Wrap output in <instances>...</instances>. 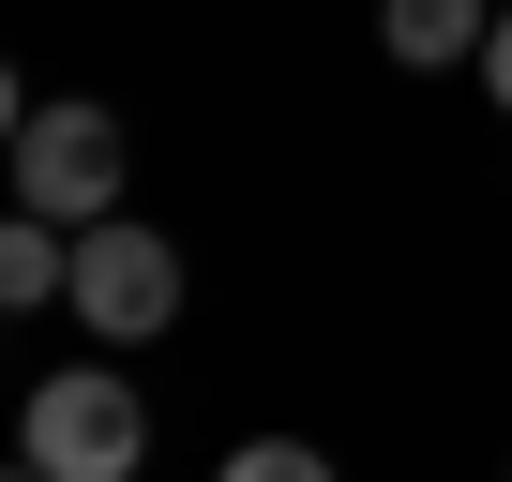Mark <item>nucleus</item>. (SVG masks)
Masks as SVG:
<instances>
[{"instance_id":"obj_1","label":"nucleus","mask_w":512,"mask_h":482,"mask_svg":"<svg viewBox=\"0 0 512 482\" xmlns=\"http://www.w3.org/2000/svg\"><path fill=\"white\" fill-rule=\"evenodd\" d=\"M0 166H16V211H46V226H106V211H121V121H106L91 91L31 106Z\"/></svg>"},{"instance_id":"obj_2","label":"nucleus","mask_w":512,"mask_h":482,"mask_svg":"<svg viewBox=\"0 0 512 482\" xmlns=\"http://www.w3.org/2000/svg\"><path fill=\"white\" fill-rule=\"evenodd\" d=\"M76 332H106V347H151L166 317H181V241L166 226H136V211H106V226H76Z\"/></svg>"},{"instance_id":"obj_3","label":"nucleus","mask_w":512,"mask_h":482,"mask_svg":"<svg viewBox=\"0 0 512 482\" xmlns=\"http://www.w3.org/2000/svg\"><path fill=\"white\" fill-rule=\"evenodd\" d=\"M16 452H31L46 482H136V452H151V407H136V377H31V422H16Z\"/></svg>"},{"instance_id":"obj_4","label":"nucleus","mask_w":512,"mask_h":482,"mask_svg":"<svg viewBox=\"0 0 512 482\" xmlns=\"http://www.w3.org/2000/svg\"><path fill=\"white\" fill-rule=\"evenodd\" d=\"M482 31H497V0H377V46H392L407 76H452V61H482Z\"/></svg>"},{"instance_id":"obj_5","label":"nucleus","mask_w":512,"mask_h":482,"mask_svg":"<svg viewBox=\"0 0 512 482\" xmlns=\"http://www.w3.org/2000/svg\"><path fill=\"white\" fill-rule=\"evenodd\" d=\"M61 287H76V226L0 211V317H31V302H61Z\"/></svg>"},{"instance_id":"obj_6","label":"nucleus","mask_w":512,"mask_h":482,"mask_svg":"<svg viewBox=\"0 0 512 482\" xmlns=\"http://www.w3.org/2000/svg\"><path fill=\"white\" fill-rule=\"evenodd\" d=\"M211 482H332V452H317V437H241Z\"/></svg>"},{"instance_id":"obj_7","label":"nucleus","mask_w":512,"mask_h":482,"mask_svg":"<svg viewBox=\"0 0 512 482\" xmlns=\"http://www.w3.org/2000/svg\"><path fill=\"white\" fill-rule=\"evenodd\" d=\"M482 91H497V121H512V0H497V31H482Z\"/></svg>"},{"instance_id":"obj_8","label":"nucleus","mask_w":512,"mask_h":482,"mask_svg":"<svg viewBox=\"0 0 512 482\" xmlns=\"http://www.w3.org/2000/svg\"><path fill=\"white\" fill-rule=\"evenodd\" d=\"M16 121H31V106H16V61H0V151H16Z\"/></svg>"},{"instance_id":"obj_9","label":"nucleus","mask_w":512,"mask_h":482,"mask_svg":"<svg viewBox=\"0 0 512 482\" xmlns=\"http://www.w3.org/2000/svg\"><path fill=\"white\" fill-rule=\"evenodd\" d=\"M0 482H46V467H31V452H16V467H0Z\"/></svg>"}]
</instances>
